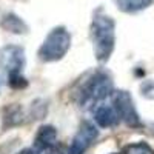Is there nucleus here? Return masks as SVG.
<instances>
[{
  "label": "nucleus",
  "mask_w": 154,
  "mask_h": 154,
  "mask_svg": "<svg viewBox=\"0 0 154 154\" xmlns=\"http://www.w3.org/2000/svg\"><path fill=\"white\" fill-rule=\"evenodd\" d=\"M2 28L11 34H26L28 25L16 14H6L2 20Z\"/></svg>",
  "instance_id": "9"
},
{
  "label": "nucleus",
  "mask_w": 154,
  "mask_h": 154,
  "mask_svg": "<svg viewBox=\"0 0 154 154\" xmlns=\"http://www.w3.org/2000/svg\"><path fill=\"white\" fill-rule=\"evenodd\" d=\"M17 154H35V152H34V149H31V148H25V149L19 151Z\"/></svg>",
  "instance_id": "16"
},
{
  "label": "nucleus",
  "mask_w": 154,
  "mask_h": 154,
  "mask_svg": "<svg viewBox=\"0 0 154 154\" xmlns=\"http://www.w3.org/2000/svg\"><path fill=\"white\" fill-rule=\"evenodd\" d=\"M0 68L6 74L22 72L25 68V51L17 45H6L0 49Z\"/></svg>",
  "instance_id": "5"
},
{
  "label": "nucleus",
  "mask_w": 154,
  "mask_h": 154,
  "mask_svg": "<svg viewBox=\"0 0 154 154\" xmlns=\"http://www.w3.org/2000/svg\"><path fill=\"white\" fill-rule=\"evenodd\" d=\"M89 37L94 45V54L100 63H106L116 46V23L109 16L97 14L94 16L91 26H89Z\"/></svg>",
  "instance_id": "1"
},
{
  "label": "nucleus",
  "mask_w": 154,
  "mask_h": 154,
  "mask_svg": "<svg viewBox=\"0 0 154 154\" xmlns=\"http://www.w3.org/2000/svg\"><path fill=\"white\" fill-rule=\"evenodd\" d=\"M116 2H117L119 9L123 12H128V14L143 11L152 5V0H116Z\"/></svg>",
  "instance_id": "10"
},
{
  "label": "nucleus",
  "mask_w": 154,
  "mask_h": 154,
  "mask_svg": "<svg viewBox=\"0 0 154 154\" xmlns=\"http://www.w3.org/2000/svg\"><path fill=\"white\" fill-rule=\"evenodd\" d=\"M57 142V130L51 125L38 128L34 137V152L35 154H53Z\"/></svg>",
  "instance_id": "7"
},
{
  "label": "nucleus",
  "mask_w": 154,
  "mask_h": 154,
  "mask_svg": "<svg viewBox=\"0 0 154 154\" xmlns=\"http://www.w3.org/2000/svg\"><path fill=\"white\" fill-rule=\"evenodd\" d=\"M140 94L145 99H149V100L154 99V80L152 79L142 82V85H140Z\"/></svg>",
  "instance_id": "14"
},
{
  "label": "nucleus",
  "mask_w": 154,
  "mask_h": 154,
  "mask_svg": "<svg viewBox=\"0 0 154 154\" xmlns=\"http://www.w3.org/2000/svg\"><path fill=\"white\" fill-rule=\"evenodd\" d=\"M94 120L100 128H111L119 122V116L116 112L114 106L100 105L94 109Z\"/></svg>",
  "instance_id": "8"
},
{
  "label": "nucleus",
  "mask_w": 154,
  "mask_h": 154,
  "mask_svg": "<svg viewBox=\"0 0 154 154\" xmlns=\"http://www.w3.org/2000/svg\"><path fill=\"white\" fill-rule=\"evenodd\" d=\"M99 137V130L91 122H82L69 145V154H83Z\"/></svg>",
  "instance_id": "6"
},
{
  "label": "nucleus",
  "mask_w": 154,
  "mask_h": 154,
  "mask_svg": "<svg viewBox=\"0 0 154 154\" xmlns=\"http://www.w3.org/2000/svg\"><path fill=\"white\" fill-rule=\"evenodd\" d=\"M112 154H116V152H112Z\"/></svg>",
  "instance_id": "17"
},
{
  "label": "nucleus",
  "mask_w": 154,
  "mask_h": 154,
  "mask_svg": "<svg viewBox=\"0 0 154 154\" xmlns=\"http://www.w3.org/2000/svg\"><path fill=\"white\" fill-rule=\"evenodd\" d=\"M23 114H22V108L20 106H12V108H9L8 109V112H6V116H5V119H6V123L8 125H17V123H20L23 119Z\"/></svg>",
  "instance_id": "13"
},
{
  "label": "nucleus",
  "mask_w": 154,
  "mask_h": 154,
  "mask_svg": "<svg viewBox=\"0 0 154 154\" xmlns=\"http://www.w3.org/2000/svg\"><path fill=\"white\" fill-rule=\"evenodd\" d=\"M123 154H154V149L145 142H137L125 146Z\"/></svg>",
  "instance_id": "12"
},
{
  "label": "nucleus",
  "mask_w": 154,
  "mask_h": 154,
  "mask_svg": "<svg viewBox=\"0 0 154 154\" xmlns=\"http://www.w3.org/2000/svg\"><path fill=\"white\" fill-rule=\"evenodd\" d=\"M112 106H114L116 112H117L119 119L123 120L128 126H131V128L142 126V120L139 117L134 100L128 91H125V89L114 91L112 93Z\"/></svg>",
  "instance_id": "4"
},
{
  "label": "nucleus",
  "mask_w": 154,
  "mask_h": 154,
  "mask_svg": "<svg viewBox=\"0 0 154 154\" xmlns=\"http://www.w3.org/2000/svg\"><path fill=\"white\" fill-rule=\"evenodd\" d=\"M112 77L108 71L99 69L94 71L85 82L80 83L75 93V100L79 106H89L96 105L97 102L105 100L106 97L112 96Z\"/></svg>",
  "instance_id": "2"
},
{
  "label": "nucleus",
  "mask_w": 154,
  "mask_h": 154,
  "mask_svg": "<svg viewBox=\"0 0 154 154\" xmlns=\"http://www.w3.org/2000/svg\"><path fill=\"white\" fill-rule=\"evenodd\" d=\"M8 85L12 89H25L29 85V82L22 72H11L8 74Z\"/></svg>",
  "instance_id": "11"
},
{
  "label": "nucleus",
  "mask_w": 154,
  "mask_h": 154,
  "mask_svg": "<svg viewBox=\"0 0 154 154\" xmlns=\"http://www.w3.org/2000/svg\"><path fill=\"white\" fill-rule=\"evenodd\" d=\"M69 48H71L69 31L63 26H57L54 29H51L49 34L45 37L43 43L37 51V56H38V60L45 63L57 62L65 57Z\"/></svg>",
  "instance_id": "3"
},
{
  "label": "nucleus",
  "mask_w": 154,
  "mask_h": 154,
  "mask_svg": "<svg viewBox=\"0 0 154 154\" xmlns=\"http://www.w3.org/2000/svg\"><path fill=\"white\" fill-rule=\"evenodd\" d=\"M56 154H69V149L65 146H60L59 149H56Z\"/></svg>",
  "instance_id": "15"
}]
</instances>
